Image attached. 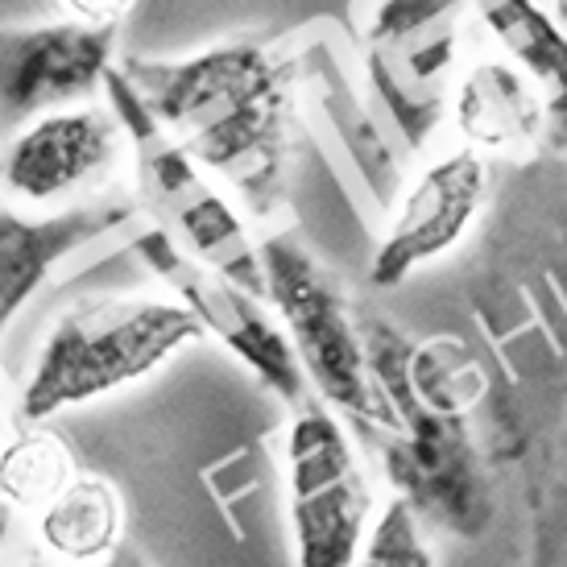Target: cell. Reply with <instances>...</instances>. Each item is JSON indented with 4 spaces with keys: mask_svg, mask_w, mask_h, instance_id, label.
I'll return each instance as SVG.
<instances>
[{
    "mask_svg": "<svg viewBox=\"0 0 567 567\" xmlns=\"http://www.w3.org/2000/svg\"><path fill=\"white\" fill-rule=\"evenodd\" d=\"M158 125L249 207L278 216L290 187V66L257 38L178 59H125Z\"/></svg>",
    "mask_w": 567,
    "mask_h": 567,
    "instance_id": "cell-1",
    "label": "cell"
},
{
    "mask_svg": "<svg viewBox=\"0 0 567 567\" xmlns=\"http://www.w3.org/2000/svg\"><path fill=\"white\" fill-rule=\"evenodd\" d=\"M204 340L183 302L150 295H87L54 319L38 348L17 419L50 423L137 381L154 378L183 348Z\"/></svg>",
    "mask_w": 567,
    "mask_h": 567,
    "instance_id": "cell-2",
    "label": "cell"
},
{
    "mask_svg": "<svg viewBox=\"0 0 567 567\" xmlns=\"http://www.w3.org/2000/svg\"><path fill=\"white\" fill-rule=\"evenodd\" d=\"M104 95L125 128L137 207L150 216V228H158L162 237L187 257L220 269L224 278L266 295L261 245L249 237L245 216L233 204L228 187L158 125V116L145 109V100L121 66L109 71Z\"/></svg>",
    "mask_w": 567,
    "mask_h": 567,
    "instance_id": "cell-3",
    "label": "cell"
},
{
    "mask_svg": "<svg viewBox=\"0 0 567 567\" xmlns=\"http://www.w3.org/2000/svg\"><path fill=\"white\" fill-rule=\"evenodd\" d=\"M261 269L266 299L286 328L307 385L328 410L385 440L398 423L394 406L381 390L369 336L352 316L344 290L295 237L261 240Z\"/></svg>",
    "mask_w": 567,
    "mask_h": 567,
    "instance_id": "cell-4",
    "label": "cell"
},
{
    "mask_svg": "<svg viewBox=\"0 0 567 567\" xmlns=\"http://www.w3.org/2000/svg\"><path fill=\"white\" fill-rule=\"evenodd\" d=\"M286 505L299 567H352L373 530V485L323 402L295 406L286 435Z\"/></svg>",
    "mask_w": 567,
    "mask_h": 567,
    "instance_id": "cell-5",
    "label": "cell"
},
{
    "mask_svg": "<svg viewBox=\"0 0 567 567\" xmlns=\"http://www.w3.org/2000/svg\"><path fill=\"white\" fill-rule=\"evenodd\" d=\"M133 252L145 266L158 274L174 302H183L199 331L212 336L224 352H233L252 378L266 385L274 398H282L286 406L307 402V378L299 369V357L286 340V328L278 323L266 295H257L249 286L224 278L220 269L204 266L174 249L158 228H145L133 240Z\"/></svg>",
    "mask_w": 567,
    "mask_h": 567,
    "instance_id": "cell-6",
    "label": "cell"
},
{
    "mask_svg": "<svg viewBox=\"0 0 567 567\" xmlns=\"http://www.w3.org/2000/svg\"><path fill=\"white\" fill-rule=\"evenodd\" d=\"M128 142L112 109L75 104L17 128L0 154V183L13 204L59 212L104 187L125 166Z\"/></svg>",
    "mask_w": 567,
    "mask_h": 567,
    "instance_id": "cell-7",
    "label": "cell"
},
{
    "mask_svg": "<svg viewBox=\"0 0 567 567\" xmlns=\"http://www.w3.org/2000/svg\"><path fill=\"white\" fill-rule=\"evenodd\" d=\"M116 30L75 17L0 30V137L59 109L92 104L116 63Z\"/></svg>",
    "mask_w": 567,
    "mask_h": 567,
    "instance_id": "cell-8",
    "label": "cell"
},
{
    "mask_svg": "<svg viewBox=\"0 0 567 567\" xmlns=\"http://www.w3.org/2000/svg\"><path fill=\"white\" fill-rule=\"evenodd\" d=\"M488 199V158L468 145H456L431 158L402 190L394 216L381 233L369 278L381 290H394L419 269L435 266L473 233Z\"/></svg>",
    "mask_w": 567,
    "mask_h": 567,
    "instance_id": "cell-9",
    "label": "cell"
},
{
    "mask_svg": "<svg viewBox=\"0 0 567 567\" xmlns=\"http://www.w3.org/2000/svg\"><path fill=\"white\" fill-rule=\"evenodd\" d=\"M133 216L137 212L128 204H71L59 212H30L13 204L0 183V336L66 257L128 228Z\"/></svg>",
    "mask_w": 567,
    "mask_h": 567,
    "instance_id": "cell-10",
    "label": "cell"
},
{
    "mask_svg": "<svg viewBox=\"0 0 567 567\" xmlns=\"http://www.w3.org/2000/svg\"><path fill=\"white\" fill-rule=\"evenodd\" d=\"M452 116L460 145L485 158H509L543 137L551 109L518 63H509L505 54H481L460 71Z\"/></svg>",
    "mask_w": 567,
    "mask_h": 567,
    "instance_id": "cell-11",
    "label": "cell"
},
{
    "mask_svg": "<svg viewBox=\"0 0 567 567\" xmlns=\"http://www.w3.org/2000/svg\"><path fill=\"white\" fill-rule=\"evenodd\" d=\"M38 547L59 564L95 567L125 547V497L100 473H75L38 514Z\"/></svg>",
    "mask_w": 567,
    "mask_h": 567,
    "instance_id": "cell-12",
    "label": "cell"
},
{
    "mask_svg": "<svg viewBox=\"0 0 567 567\" xmlns=\"http://www.w3.org/2000/svg\"><path fill=\"white\" fill-rule=\"evenodd\" d=\"M476 13L509 63H518L538 92L547 95L551 116L567 121V25L538 0H476Z\"/></svg>",
    "mask_w": 567,
    "mask_h": 567,
    "instance_id": "cell-13",
    "label": "cell"
},
{
    "mask_svg": "<svg viewBox=\"0 0 567 567\" xmlns=\"http://www.w3.org/2000/svg\"><path fill=\"white\" fill-rule=\"evenodd\" d=\"M75 473V452L54 426L21 423L0 443V505H9L17 518L38 514Z\"/></svg>",
    "mask_w": 567,
    "mask_h": 567,
    "instance_id": "cell-14",
    "label": "cell"
},
{
    "mask_svg": "<svg viewBox=\"0 0 567 567\" xmlns=\"http://www.w3.org/2000/svg\"><path fill=\"white\" fill-rule=\"evenodd\" d=\"M352 567H435V551L423 535V518L402 497L385 505L364 538V551Z\"/></svg>",
    "mask_w": 567,
    "mask_h": 567,
    "instance_id": "cell-15",
    "label": "cell"
},
{
    "mask_svg": "<svg viewBox=\"0 0 567 567\" xmlns=\"http://www.w3.org/2000/svg\"><path fill=\"white\" fill-rule=\"evenodd\" d=\"M66 17H75V21H87V25H112V30H121V21H125L142 0H54Z\"/></svg>",
    "mask_w": 567,
    "mask_h": 567,
    "instance_id": "cell-16",
    "label": "cell"
},
{
    "mask_svg": "<svg viewBox=\"0 0 567 567\" xmlns=\"http://www.w3.org/2000/svg\"><path fill=\"white\" fill-rule=\"evenodd\" d=\"M0 567H59V559H50L38 543H21V538H9L0 543Z\"/></svg>",
    "mask_w": 567,
    "mask_h": 567,
    "instance_id": "cell-17",
    "label": "cell"
},
{
    "mask_svg": "<svg viewBox=\"0 0 567 567\" xmlns=\"http://www.w3.org/2000/svg\"><path fill=\"white\" fill-rule=\"evenodd\" d=\"M95 567H150V559H145L142 551H137V547H121V551L116 555H109V559H104V564H95Z\"/></svg>",
    "mask_w": 567,
    "mask_h": 567,
    "instance_id": "cell-18",
    "label": "cell"
},
{
    "mask_svg": "<svg viewBox=\"0 0 567 567\" xmlns=\"http://www.w3.org/2000/svg\"><path fill=\"white\" fill-rule=\"evenodd\" d=\"M559 21L567 25V0H559Z\"/></svg>",
    "mask_w": 567,
    "mask_h": 567,
    "instance_id": "cell-19",
    "label": "cell"
}]
</instances>
